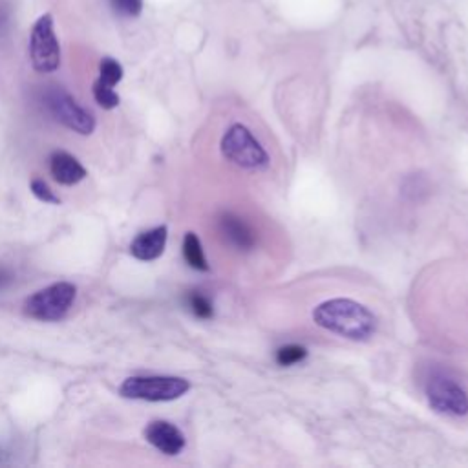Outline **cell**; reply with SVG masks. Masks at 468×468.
<instances>
[{
    "mask_svg": "<svg viewBox=\"0 0 468 468\" xmlns=\"http://www.w3.org/2000/svg\"><path fill=\"white\" fill-rule=\"evenodd\" d=\"M112 10L127 19H136L143 12V0H110Z\"/></svg>",
    "mask_w": 468,
    "mask_h": 468,
    "instance_id": "cell-17",
    "label": "cell"
},
{
    "mask_svg": "<svg viewBox=\"0 0 468 468\" xmlns=\"http://www.w3.org/2000/svg\"><path fill=\"white\" fill-rule=\"evenodd\" d=\"M44 105L48 112L55 117V121L65 124L67 129L77 134L90 136L96 131V119H93V115L86 108H83L67 90L57 86L46 90Z\"/></svg>",
    "mask_w": 468,
    "mask_h": 468,
    "instance_id": "cell-6",
    "label": "cell"
},
{
    "mask_svg": "<svg viewBox=\"0 0 468 468\" xmlns=\"http://www.w3.org/2000/svg\"><path fill=\"white\" fill-rule=\"evenodd\" d=\"M307 357V350L304 346L298 345H290V346H282L276 352V364L278 366H295L300 364L304 359Z\"/></svg>",
    "mask_w": 468,
    "mask_h": 468,
    "instance_id": "cell-16",
    "label": "cell"
},
{
    "mask_svg": "<svg viewBox=\"0 0 468 468\" xmlns=\"http://www.w3.org/2000/svg\"><path fill=\"white\" fill-rule=\"evenodd\" d=\"M183 258L196 271H209L202 242L194 233H186L183 238Z\"/></svg>",
    "mask_w": 468,
    "mask_h": 468,
    "instance_id": "cell-12",
    "label": "cell"
},
{
    "mask_svg": "<svg viewBox=\"0 0 468 468\" xmlns=\"http://www.w3.org/2000/svg\"><path fill=\"white\" fill-rule=\"evenodd\" d=\"M186 304H189V309L193 311V315L202 319V321H209L214 317L212 302L198 291H193L189 297H186Z\"/></svg>",
    "mask_w": 468,
    "mask_h": 468,
    "instance_id": "cell-14",
    "label": "cell"
},
{
    "mask_svg": "<svg viewBox=\"0 0 468 468\" xmlns=\"http://www.w3.org/2000/svg\"><path fill=\"white\" fill-rule=\"evenodd\" d=\"M426 397L432 410L438 414L452 417H463L468 414V393L452 379H432L426 386Z\"/></svg>",
    "mask_w": 468,
    "mask_h": 468,
    "instance_id": "cell-7",
    "label": "cell"
},
{
    "mask_svg": "<svg viewBox=\"0 0 468 468\" xmlns=\"http://www.w3.org/2000/svg\"><path fill=\"white\" fill-rule=\"evenodd\" d=\"M191 390V383L181 377L152 376V377H129L119 388L124 399L167 402L183 397Z\"/></svg>",
    "mask_w": 468,
    "mask_h": 468,
    "instance_id": "cell-4",
    "label": "cell"
},
{
    "mask_svg": "<svg viewBox=\"0 0 468 468\" xmlns=\"http://www.w3.org/2000/svg\"><path fill=\"white\" fill-rule=\"evenodd\" d=\"M220 231L224 234V238L234 245L238 251H249V249H253L257 243L255 233L253 229L249 227L242 218L234 216V214H226L222 216L220 220Z\"/></svg>",
    "mask_w": 468,
    "mask_h": 468,
    "instance_id": "cell-11",
    "label": "cell"
},
{
    "mask_svg": "<svg viewBox=\"0 0 468 468\" xmlns=\"http://www.w3.org/2000/svg\"><path fill=\"white\" fill-rule=\"evenodd\" d=\"M115 86H110L107 83H103L101 79H98L96 83H93L91 86V91H93V99H96V103L105 108V110H114L119 107L121 99H119V93L114 90Z\"/></svg>",
    "mask_w": 468,
    "mask_h": 468,
    "instance_id": "cell-13",
    "label": "cell"
},
{
    "mask_svg": "<svg viewBox=\"0 0 468 468\" xmlns=\"http://www.w3.org/2000/svg\"><path fill=\"white\" fill-rule=\"evenodd\" d=\"M29 60L39 74H53L60 67V46L55 34L53 17L44 13L29 34Z\"/></svg>",
    "mask_w": 468,
    "mask_h": 468,
    "instance_id": "cell-5",
    "label": "cell"
},
{
    "mask_svg": "<svg viewBox=\"0 0 468 468\" xmlns=\"http://www.w3.org/2000/svg\"><path fill=\"white\" fill-rule=\"evenodd\" d=\"M29 189L34 193V196L44 203H52V205H59L60 198L55 196V193L50 189V185L44 179H34L29 183Z\"/></svg>",
    "mask_w": 468,
    "mask_h": 468,
    "instance_id": "cell-18",
    "label": "cell"
},
{
    "mask_svg": "<svg viewBox=\"0 0 468 468\" xmlns=\"http://www.w3.org/2000/svg\"><path fill=\"white\" fill-rule=\"evenodd\" d=\"M313 321L322 329L355 342L369 340L377 331V317L352 298H331L319 304Z\"/></svg>",
    "mask_w": 468,
    "mask_h": 468,
    "instance_id": "cell-1",
    "label": "cell"
},
{
    "mask_svg": "<svg viewBox=\"0 0 468 468\" xmlns=\"http://www.w3.org/2000/svg\"><path fill=\"white\" fill-rule=\"evenodd\" d=\"M167 238H169V231L165 226L145 231V233L138 234L134 238V242L131 243V253L134 258H138L141 262L158 260L165 251Z\"/></svg>",
    "mask_w": 468,
    "mask_h": 468,
    "instance_id": "cell-9",
    "label": "cell"
},
{
    "mask_svg": "<svg viewBox=\"0 0 468 468\" xmlns=\"http://www.w3.org/2000/svg\"><path fill=\"white\" fill-rule=\"evenodd\" d=\"M77 297V288L70 282L52 284L24 302V313L36 321L57 322L65 319Z\"/></svg>",
    "mask_w": 468,
    "mask_h": 468,
    "instance_id": "cell-3",
    "label": "cell"
},
{
    "mask_svg": "<svg viewBox=\"0 0 468 468\" xmlns=\"http://www.w3.org/2000/svg\"><path fill=\"white\" fill-rule=\"evenodd\" d=\"M124 75V70L121 67V62L112 59V57H105L101 60V65H99V79L110 86H117L121 83Z\"/></svg>",
    "mask_w": 468,
    "mask_h": 468,
    "instance_id": "cell-15",
    "label": "cell"
},
{
    "mask_svg": "<svg viewBox=\"0 0 468 468\" xmlns=\"http://www.w3.org/2000/svg\"><path fill=\"white\" fill-rule=\"evenodd\" d=\"M50 172L53 179L60 185H77L86 178V169L79 163L77 158L65 150H57L50 158Z\"/></svg>",
    "mask_w": 468,
    "mask_h": 468,
    "instance_id": "cell-10",
    "label": "cell"
},
{
    "mask_svg": "<svg viewBox=\"0 0 468 468\" xmlns=\"http://www.w3.org/2000/svg\"><path fill=\"white\" fill-rule=\"evenodd\" d=\"M145 440L165 456H178L185 448L183 432L169 421H152L145 428Z\"/></svg>",
    "mask_w": 468,
    "mask_h": 468,
    "instance_id": "cell-8",
    "label": "cell"
},
{
    "mask_svg": "<svg viewBox=\"0 0 468 468\" xmlns=\"http://www.w3.org/2000/svg\"><path fill=\"white\" fill-rule=\"evenodd\" d=\"M222 154L227 162L243 171H264L269 167V155L262 143L243 124L236 123L222 138Z\"/></svg>",
    "mask_w": 468,
    "mask_h": 468,
    "instance_id": "cell-2",
    "label": "cell"
},
{
    "mask_svg": "<svg viewBox=\"0 0 468 468\" xmlns=\"http://www.w3.org/2000/svg\"><path fill=\"white\" fill-rule=\"evenodd\" d=\"M10 280H12V274L6 273L4 269H0V288H4Z\"/></svg>",
    "mask_w": 468,
    "mask_h": 468,
    "instance_id": "cell-19",
    "label": "cell"
}]
</instances>
